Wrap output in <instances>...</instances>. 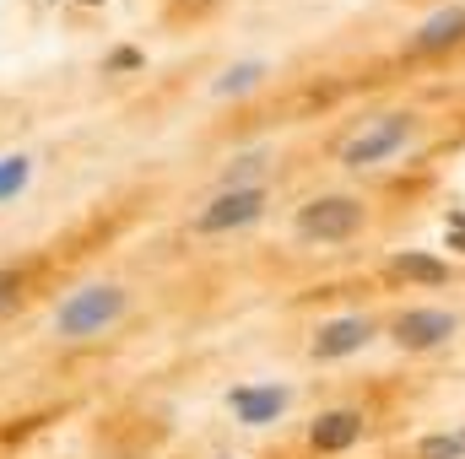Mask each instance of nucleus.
Listing matches in <instances>:
<instances>
[{
    "label": "nucleus",
    "mask_w": 465,
    "mask_h": 459,
    "mask_svg": "<svg viewBox=\"0 0 465 459\" xmlns=\"http://www.w3.org/2000/svg\"><path fill=\"white\" fill-rule=\"evenodd\" d=\"M124 308H130V298H124V287H114V281L76 287V292L54 308V336H60V341H93V336L114 330L119 319H124Z\"/></svg>",
    "instance_id": "1"
},
{
    "label": "nucleus",
    "mask_w": 465,
    "mask_h": 459,
    "mask_svg": "<svg viewBox=\"0 0 465 459\" xmlns=\"http://www.w3.org/2000/svg\"><path fill=\"white\" fill-rule=\"evenodd\" d=\"M357 228H362V200L357 195H320V200L298 206V217H292V232L303 243H347Z\"/></svg>",
    "instance_id": "2"
},
{
    "label": "nucleus",
    "mask_w": 465,
    "mask_h": 459,
    "mask_svg": "<svg viewBox=\"0 0 465 459\" xmlns=\"http://www.w3.org/2000/svg\"><path fill=\"white\" fill-rule=\"evenodd\" d=\"M411 130H417V119L411 114L373 119V124H362L347 146H341V162H347V168H379V162H390V157L411 141Z\"/></svg>",
    "instance_id": "3"
},
{
    "label": "nucleus",
    "mask_w": 465,
    "mask_h": 459,
    "mask_svg": "<svg viewBox=\"0 0 465 459\" xmlns=\"http://www.w3.org/2000/svg\"><path fill=\"white\" fill-rule=\"evenodd\" d=\"M265 217V190L260 184H243V190H217L212 206L190 222L201 238H217V232H238V228H254Z\"/></svg>",
    "instance_id": "4"
},
{
    "label": "nucleus",
    "mask_w": 465,
    "mask_h": 459,
    "mask_svg": "<svg viewBox=\"0 0 465 459\" xmlns=\"http://www.w3.org/2000/svg\"><path fill=\"white\" fill-rule=\"evenodd\" d=\"M455 336H460V319L450 308H406L390 325V341L401 346V351H439V346H450Z\"/></svg>",
    "instance_id": "5"
},
{
    "label": "nucleus",
    "mask_w": 465,
    "mask_h": 459,
    "mask_svg": "<svg viewBox=\"0 0 465 459\" xmlns=\"http://www.w3.org/2000/svg\"><path fill=\"white\" fill-rule=\"evenodd\" d=\"M368 341H373V325H368L362 314H341V319H325V325L314 330L309 351H314L320 362H341L351 351H362Z\"/></svg>",
    "instance_id": "6"
},
{
    "label": "nucleus",
    "mask_w": 465,
    "mask_h": 459,
    "mask_svg": "<svg viewBox=\"0 0 465 459\" xmlns=\"http://www.w3.org/2000/svg\"><path fill=\"white\" fill-rule=\"evenodd\" d=\"M287 405H292V389H287V384H243V389H232V416H238L243 427H265V422H276Z\"/></svg>",
    "instance_id": "7"
},
{
    "label": "nucleus",
    "mask_w": 465,
    "mask_h": 459,
    "mask_svg": "<svg viewBox=\"0 0 465 459\" xmlns=\"http://www.w3.org/2000/svg\"><path fill=\"white\" fill-rule=\"evenodd\" d=\"M362 438V411H325L314 427H309V444L320 449V454H341V449H351Z\"/></svg>",
    "instance_id": "8"
},
{
    "label": "nucleus",
    "mask_w": 465,
    "mask_h": 459,
    "mask_svg": "<svg viewBox=\"0 0 465 459\" xmlns=\"http://www.w3.org/2000/svg\"><path fill=\"white\" fill-rule=\"evenodd\" d=\"M460 38H465V5H450V11H433V16L417 27L411 49H417V54H433V49H450V44H460Z\"/></svg>",
    "instance_id": "9"
},
{
    "label": "nucleus",
    "mask_w": 465,
    "mask_h": 459,
    "mask_svg": "<svg viewBox=\"0 0 465 459\" xmlns=\"http://www.w3.org/2000/svg\"><path fill=\"white\" fill-rule=\"evenodd\" d=\"M395 270L401 276H411V281H422V287H444L450 281V265H439V259H428V254H395Z\"/></svg>",
    "instance_id": "10"
},
{
    "label": "nucleus",
    "mask_w": 465,
    "mask_h": 459,
    "mask_svg": "<svg viewBox=\"0 0 465 459\" xmlns=\"http://www.w3.org/2000/svg\"><path fill=\"white\" fill-rule=\"evenodd\" d=\"M260 76H265V60H243V65H228V71H223V82H217L212 93H217V98H232V93H249V87H254Z\"/></svg>",
    "instance_id": "11"
},
{
    "label": "nucleus",
    "mask_w": 465,
    "mask_h": 459,
    "mask_svg": "<svg viewBox=\"0 0 465 459\" xmlns=\"http://www.w3.org/2000/svg\"><path fill=\"white\" fill-rule=\"evenodd\" d=\"M417 459H465V433H433V438H422Z\"/></svg>",
    "instance_id": "12"
},
{
    "label": "nucleus",
    "mask_w": 465,
    "mask_h": 459,
    "mask_svg": "<svg viewBox=\"0 0 465 459\" xmlns=\"http://www.w3.org/2000/svg\"><path fill=\"white\" fill-rule=\"evenodd\" d=\"M27 173H33L27 157H0V200H11V195L27 184Z\"/></svg>",
    "instance_id": "13"
},
{
    "label": "nucleus",
    "mask_w": 465,
    "mask_h": 459,
    "mask_svg": "<svg viewBox=\"0 0 465 459\" xmlns=\"http://www.w3.org/2000/svg\"><path fill=\"white\" fill-rule=\"evenodd\" d=\"M16 298H22V270H16V265H0V314H5Z\"/></svg>",
    "instance_id": "14"
}]
</instances>
